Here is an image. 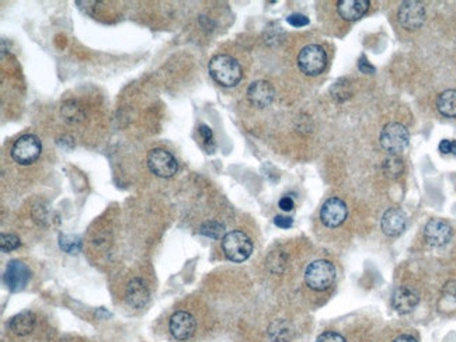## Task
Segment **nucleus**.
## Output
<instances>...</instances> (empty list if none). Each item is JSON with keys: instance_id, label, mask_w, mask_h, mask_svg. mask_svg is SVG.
I'll list each match as a JSON object with an SVG mask.
<instances>
[{"instance_id": "nucleus-24", "label": "nucleus", "mask_w": 456, "mask_h": 342, "mask_svg": "<svg viewBox=\"0 0 456 342\" xmlns=\"http://www.w3.org/2000/svg\"><path fill=\"white\" fill-rule=\"evenodd\" d=\"M62 115H65V118L68 121H79L81 119L83 114H81V110L80 107L75 103V101H66L63 105H62Z\"/></svg>"}, {"instance_id": "nucleus-18", "label": "nucleus", "mask_w": 456, "mask_h": 342, "mask_svg": "<svg viewBox=\"0 0 456 342\" xmlns=\"http://www.w3.org/2000/svg\"><path fill=\"white\" fill-rule=\"evenodd\" d=\"M35 314L32 312H21L17 316H14L10 323H9V328L20 336L28 335L30 332H32L34 327H35Z\"/></svg>"}, {"instance_id": "nucleus-13", "label": "nucleus", "mask_w": 456, "mask_h": 342, "mask_svg": "<svg viewBox=\"0 0 456 342\" xmlns=\"http://www.w3.org/2000/svg\"><path fill=\"white\" fill-rule=\"evenodd\" d=\"M172 335L179 341L190 339L197 328L195 319L188 312H177L172 316L169 324Z\"/></svg>"}, {"instance_id": "nucleus-29", "label": "nucleus", "mask_w": 456, "mask_h": 342, "mask_svg": "<svg viewBox=\"0 0 456 342\" xmlns=\"http://www.w3.org/2000/svg\"><path fill=\"white\" fill-rule=\"evenodd\" d=\"M286 21L291 26H294V27H305V26L309 24V19L304 14H299V13L291 14L286 19Z\"/></svg>"}, {"instance_id": "nucleus-27", "label": "nucleus", "mask_w": 456, "mask_h": 342, "mask_svg": "<svg viewBox=\"0 0 456 342\" xmlns=\"http://www.w3.org/2000/svg\"><path fill=\"white\" fill-rule=\"evenodd\" d=\"M199 135H201L202 142L206 148H208V149L214 148V134H212V130L208 125H201L199 126Z\"/></svg>"}, {"instance_id": "nucleus-34", "label": "nucleus", "mask_w": 456, "mask_h": 342, "mask_svg": "<svg viewBox=\"0 0 456 342\" xmlns=\"http://www.w3.org/2000/svg\"><path fill=\"white\" fill-rule=\"evenodd\" d=\"M393 342H417V339L410 336V335H400Z\"/></svg>"}, {"instance_id": "nucleus-12", "label": "nucleus", "mask_w": 456, "mask_h": 342, "mask_svg": "<svg viewBox=\"0 0 456 342\" xmlns=\"http://www.w3.org/2000/svg\"><path fill=\"white\" fill-rule=\"evenodd\" d=\"M31 278L28 267L21 261H10L5 272V283L10 292H21Z\"/></svg>"}, {"instance_id": "nucleus-31", "label": "nucleus", "mask_w": 456, "mask_h": 342, "mask_svg": "<svg viewBox=\"0 0 456 342\" xmlns=\"http://www.w3.org/2000/svg\"><path fill=\"white\" fill-rule=\"evenodd\" d=\"M358 69H359L362 73H365V74H372V73H375V68L372 66V65L366 61L365 57H361V59H359V62H358Z\"/></svg>"}, {"instance_id": "nucleus-10", "label": "nucleus", "mask_w": 456, "mask_h": 342, "mask_svg": "<svg viewBox=\"0 0 456 342\" xmlns=\"http://www.w3.org/2000/svg\"><path fill=\"white\" fill-rule=\"evenodd\" d=\"M420 302L419 292L407 285L399 286L392 294V306L400 314H407L416 309Z\"/></svg>"}, {"instance_id": "nucleus-28", "label": "nucleus", "mask_w": 456, "mask_h": 342, "mask_svg": "<svg viewBox=\"0 0 456 342\" xmlns=\"http://www.w3.org/2000/svg\"><path fill=\"white\" fill-rule=\"evenodd\" d=\"M316 342H346L344 336L340 335L339 332L335 331H326L323 334H320L316 339Z\"/></svg>"}, {"instance_id": "nucleus-17", "label": "nucleus", "mask_w": 456, "mask_h": 342, "mask_svg": "<svg viewBox=\"0 0 456 342\" xmlns=\"http://www.w3.org/2000/svg\"><path fill=\"white\" fill-rule=\"evenodd\" d=\"M368 0H340L337 3L339 14L348 21L361 19L369 9Z\"/></svg>"}, {"instance_id": "nucleus-15", "label": "nucleus", "mask_w": 456, "mask_h": 342, "mask_svg": "<svg viewBox=\"0 0 456 342\" xmlns=\"http://www.w3.org/2000/svg\"><path fill=\"white\" fill-rule=\"evenodd\" d=\"M406 225H407L406 213L402 209H399V208H390V209H388L384 213L382 221H381L382 232L386 236H390V237L400 236L404 232Z\"/></svg>"}, {"instance_id": "nucleus-2", "label": "nucleus", "mask_w": 456, "mask_h": 342, "mask_svg": "<svg viewBox=\"0 0 456 342\" xmlns=\"http://www.w3.org/2000/svg\"><path fill=\"white\" fill-rule=\"evenodd\" d=\"M222 250L232 263H243L253 252V243L241 230H232L222 239Z\"/></svg>"}, {"instance_id": "nucleus-4", "label": "nucleus", "mask_w": 456, "mask_h": 342, "mask_svg": "<svg viewBox=\"0 0 456 342\" xmlns=\"http://www.w3.org/2000/svg\"><path fill=\"white\" fill-rule=\"evenodd\" d=\"M379 141L386 152L390 154H399L407 148L410 134L404 125L399 122H390L382 130Z\"/></svg>"}, {"instance_id": "nucleus-20", "label": "nucleus", "mask_w": 456, "mask_h": 342, "mask_svg": "<svg viewBox=\"0 0 456 342\" xmlns=\"http://www.w3.org/2000/svg\"><path fill=\"white\" fill-rule=\"evenodd\" d=\"M404 171V163L397 154H390L385 161H384V173L389 179H397L403 174Z\"/></svg>"}, {"instance_id": "nucleus-11", "label": "nucleus", "mask_w": 456, "mask_h": 342, "mask_svg": "<svg viewBox=\"0 0 456 342\" xmlns=\"http://www.w3.org/2000/svg\"><path fill=\"white\" fill-rule=\"evenodd\" d=\"M424 239L433 247H444L452 239V228L444 219H431L424 228Z\"/></svg>"}, {"instance_id": "nucleus-30", "label": "nucleus", "mask_w": 456, "mask_h": 342, "mask_svg": "<svg viewBox=\"0 0 456 342\" xmlns=\"http://www.w3.org/2000/svg\"><path fill=\"white\" fill-rule=\"evenodd\" d=\"M439 152L444 154H456V141L453 139H444L439 143Z\"/></svg>"}, {"instance_id": "nucleus-19", "label": "nucleus", "mask_w": 456, "mask_h": 342, "mask_svg": "<svg viewBox=\"0 0 456 342\" xmlns=\"http://www.w3.org/2000/svg\"><path fill=\"white\" fill-rule=\"evenodd\" d=\"M437 108L441 115L448 118L456 117V90H445L437 99Z\"/></svg>"}, {"instance_id": "nucleus-23", "label": "nucleus", "mask_w": 456, "mask_h": 342, "mask_svg": "<svg viewBox=\"0 0 456 342\" xmlns=\"http://www.w3.org/2000/svg\"><path fill=\"white\" fill-rule=\"evenodd\" d=\"M289 334L291 331L285 321H277L270 327V335L275 342H285L289 338Z\"/></svg>"}, {"instance_id": "nucleus-22", "label": "nucleus", "mask_w": 456, "mask_h": 342, "mask_svg": "<svg viewBox=\"0 0 456 342\" xmlns=\"http://www.w3.org/2000/svg\"><path fill=\"white\" fill-rule=\"evenodd\" d=\"M59 247L68 252V254H75L81 248V241L77 236L72 234H61L59 237Z\"/></svg>"}, {"instance_id": "nucleus-26", "label": "nucleus", "mask_w": 456, "mask_h": 342, "mask_svg": "<svg viewBox=\"0 0 456 342\" xmlns=\"http://www.w3.org/2000/svg\"><path fill=\"white\" fill-rule=\"evenodd\" d=\"M347 88H348V83H347V81H346V84H341V80H339V81H336V83L333 84V88H331V94H333L335 99L343 101V100H346V99L348 97V94H350V93L347 92Z\"/></svg>"}, {"instance_id": "nucleus-9", "label": "nucleus", "mask_w": 456, "mask_h": 342, "mask_svg": "<svg viewBox=\"0 0 456 342\" xmlns=\"http://www.w3.org/2000/svg\"><path fill=\"white\" fill-rule=\"evenodd\" d=\"M348 217V208L340 198L327 199L320 209V219L327 228H337L344 223Z\"/></svg>"}, {"instance_id": "nucleus-33", "label": "nucleus", "mask_w": 456, "mask_h": 342, "mask_svg": "<svg viewBox=\"0 0 456 342\" xmlns=\"http://www.w3.org/2000/svg\"><path fill=\"white\" fill-rule=\"evenodd\" d=\"M279 208L284 210V212H289V210H293L294 209V199L291 197H282L278 202Z\"/></svg>"}, {"instance_id": "nucleus-32", "label": "nucleus", "mask_w": 456, "mask_h": 342, "mask_svg": "<svg viewBox=\"0 0 456 342\" xmlns=\"http://www.w3.org/2000/svg\"><path fill=\"white\" fill-rule=\"evenodd\" d=\"M274 223H275V226H278L281 229H289L293 226L294 221L291 218H288V217H277L274 219Z\"/></svg>"}, {"instance_id": "nucleus-16", "label": "nucleus", "mask_w": 456, "mask_h": 342, "mask_svg": "<svg viewBox=\"0 0 456 342\" xmlns=\"http://www.w3.org/2000/svg\"><path fill=\"white\" fill-rule=\"evenodd\" d=\"M149 289L143 279L134 278L130 281L126 289V299L131 308L142 309L149 302Z\"/></svg>"}, {"instance_id": "nucleus-25", "label": "nucleus", "mask_w": 456, "mask_h": 342, "mask_svg": "<svg viewBox=\"0 0 456 342\" xmlns=\"http://www.w3.org/2000/svg\"><path fill=\"white\" fill-rule=\"evenodd\" d=\"M21 241L17 236L14 234H6V233H2V236H0V248H2L3 252H9V251H14L20 247Z\"/></svg>"}, {"instance_id": "nucleus-14", "label": "nucleus", "mask_w": 456, "mask_h": 342, "mask_svg": "<svg viewBox=\"0 0 456 342\" xmlns=\"http://www.w3.org/2000/svg\"><path fill=\"white\" fill-rule=\"evenodd\" d=\"M275 92L272 86L266 80H257L250 84V88L247 90V99L255 107L266 108L268 107L274 100Z\"/></svg>"}, {"instance_id": "nucleus-7", "label": "nucleus", "mask_w": 456, "mask_h": 342, "mask_svg": "<svg viewBox=\"0 0 456 342\" xmlns=\"http://www.w3.org/2000/svg\"><path fill=\"white\" fill-rule=\"evenodd\" d=\"M148 165L153 174L161 179L173 177L179 170L176 157L170 152H166L163 149H153L149 153Z\"/></svg>"}, {"instance_id": "nucleus-8", "label": "nucleus", "mask_w": 456, "mask_h": 342, "mask_svg": "<svg viewBox=\"0 0 456 342\" xmlns=\"http://www.w3.org/2000/svg\"><path fill=\"white\" fill-rule=\"evenodd\" d=\"M426 8L420 2H414V0H408V2H403L397 10V20L406 30H417L420 28L426 21Z\"/></svg>"}, {"instance_id": "nucleus-5", "label": "nucleus", "mask_w": 456, "mask_h": 342, "mask_svg": "<svg viewBox=\"0 0 456 342\" xmlns=\"http://www.w3.org/2000/svg\"><path fill=\"white\" fill-rule=\"evenodd\" d=\"M43 152V145L35 135H23L20 137L13 148H12V157L16 163L21 165H28L34 163Z\"/></svg>"}, {"instance_id": "nucleus-6", "label": "nucleus", "mask_w": 456, "mask_h": 342, "mask_svg": "<svg viewBox=\"0 0 456 342\" xmlns=\"http://www.w3.org/2000/svg\"><path fill=\"white\" fill-rule=\"evenodd\" d=\"M298 65L306 76H317L327 65L326 51L316 44L306 46L298 55Z\"/></svg>"}, {"instance_id": "nucleus-1", "label": "nucleus", "mask_w": 456, "mask_h": 342, "mask_svg": "<svg viewBox=\"0 0 456 342\" xmlns=\"http://www.w3.org/2000/svg\"><path fill=\"white\" fill-rule=\"evenodd\" d=\"M210 73L212 79L225 88H233L243 76L239 62L229 55H217L210 62Z\"/></svg>"}, {"instance_id": "nucleus-21", "label": "nucleus", "mask_w": 456, "mask_h": 342, "mask_svg": "<svg viewBox=\"0 0 456 342\" xmlns=\"http://www.w3.org/2000/svg\"><path fill=\"white\" fill-rule=\"evenodd\" d=\"M199 233L210 239H224L225 237V226L217 221H208L201 225Z\"/></svg>"}, {"instance_id": "nucleus-3", "label": "nucleus", "mask_w": 456, "mask_h": 342, "mask_svg": "<svg viewBox=\"0 0 456 342\" xmlns=\"http://www.w3.org/2000/svg\"><path fill=\"white\" fill-rule=\"evenodd\" d=\"M305 281L313 290H326L336 281V268L326 260L313 261L306 268Z\"/></svg>"}]
</instances>
